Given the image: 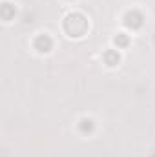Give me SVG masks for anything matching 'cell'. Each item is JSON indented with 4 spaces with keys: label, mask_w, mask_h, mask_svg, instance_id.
I'll return each mask as SVG.
<instances>
[{
    "label": "cell",
    "mask_w": 155,
    "mask_h": 157,
    "mask_svg": "<svg viewBox=\"0 0 155 157\" xmlns=\"http://www.w3.org/2000/svg\"><path fill=\"white\" fill-rule=\"evenodd\" d=\"M88 28H89L88 18H86L84 15H80V13H71V15H68L66 20H64V31H66L70 37H75V39L84 37L86 31H88Z\"/></svg>",
    "instance_id": "1"
},
{
    "label": "cell",
    "mask_w": 155,
    "mask_h": 157,
    "mask_svg": "<svg viewBox=\"0 0 155 157\" xmlns=\"http://www.w3.org/2000/svg\"><path fill=\"white\" fill-rule=\"evenodd\" d=\"M51 46H53V42H51V39L47 35H40L35 40V48H37V51H40V53H47L51 49Z\"/></svg>",
    "instance_id": "2"
},
{
    "label": "cell",
    "mask_w": 155,
    "mask_h": 157,
    "mask_svg": "<svg viewBox=\"0 0 155 157\" xmlns=\"http://www.w3.org/2000/svg\"><path fill=\"white\" fill-rule=\"evenodd\" d=\"M106 62H108V66H115L117 62H119V55L113 53V51H108L106 53Z\"/></svg>",
    "instance_id": "3"
}]
</instances>
